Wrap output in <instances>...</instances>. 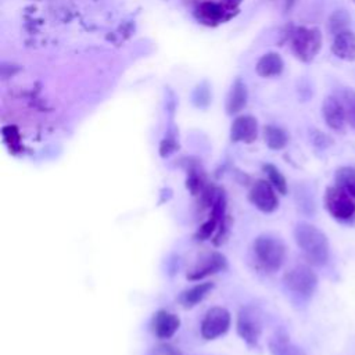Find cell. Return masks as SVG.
Here are the masks:
<instances>
[{
    "mask_svg": "<svg viewBox=\"0 0 355 355\" xmlns=\"http://www.w3.org/2000/svg\"><path fill=\"white\" fill-rule=\"evenodd\" d=\"M341 101L345 110V118L349 126L355 130V90L345 89L341 93Z\"/></svg>",
    "mask_w": 355,
    "mask_h": 355,
    "instance_id": "7402d4cb",
    "label": "cell"
},
{
    "mask_svg": "<svg viewBox=\"0 0 355 355\" xmlns=\"http://www.w3.org/2000/svg\"><path fill=\"white\" fill-rule=\"evenodd\" d=\"M284 286L294 294L311 297L318 286L316 273L306 265H297L283 276Z\"/></svg>",
    "mask_w": 355,
    "mask_h": 355,
    "instance_id": "277c9868",
    "label": "cell"
},
{
    "mask_svg": "<svg viewBox=\"0 0 355 355\" xmlns=\"http://www.w3.org/2000/svg\"><path fill=\"white\" fill-rule=\"evenodd\" d=\"M320 44L322 35L320 31L316 28H298L294 33V50L297 55L304 61H309L319 51Z\"/></svg>",
    "mask_w": 355,
    "mask_h": 355,
    "instance_id": "52a82bcc",
    "label": "cell"
},
{
    "mask_svg": "<svg viewBox=\"0 0 355 355\" xmlns=\"http://www.w3.org/2000/svg\"><path fill=\"white\" fill-rule=\"evenodd\" d=\"M257 137V121L251 116H240L232 125V140L251 143Z\"/></svg>",
    "mask_w": 355,
    "mask_h": 355,
    "instance_id": "4fadbf2b",
    "label": "cell"
},
{
    "mask_svg": "<svg viewBox=\"0 0 355 355\" xmlns=\"http://www.w3.org/2000/svg\"><path fill=\"white\" fill-rule=\"evenodd\" d=\"M269 351L272 355H306L305 351L293 344L286 334H277L269 341Z\"/></svg>",
    "mask_w": 355,
    "mask_h": 355,
    "instance_id": "9a60e30c",
    "label": "cell"
},
{
    "mask_svg": "<svg viewBox=\"0 0 355 355\" xmlns=\"http://www.w3.org/2000/svg\"><path fill=\"white\" fill-rule=\"evenodd\" d=\"M230 327V313L226 308L214 306L207 311L201 322V336L205 340H215L223 336Z\"/></svg>",
    "mask_w": 355,
    "mask_h": 355,
    "instance_id": "8992f818",
    "label": "cell"
},
{
    "mask_svg": "<svg viewBox=\"0 0 355 355\" xmlns=\"http://www.w3.org/2000/svg\"><path fill=\"white\" fill-rule=\"evenodd\" d=\"M254 254L258 263L268 272H276L284 262V243L270 234H261L254 241Z\"/></svg>",
    "mask_w": 355,
    "mask_h": 355,
    "instance_id": "7a4b0ae2",
    "label": "cell"
},
{
    "mask_svg": "<svg viewBox=\"0 0 355 355\" xmlns=\"http://www.w3.org/2000/svg\"><path fill=\"white\" fill-rule=\"evenodd\" d=\"M351 22V15L345 10H336L329 18V31L333 35H337L345 29Z\"/></svg>",
    "mask_w": 355,
    "mask_h": 355,
    "instance_id": "ffe728a7",
    "label": "cell"
},
{
    "mask_svg": "<svg viewBox=\"0 0 355 355\" xmlns=\"http://www.w3.org/2000/svg\"><path fill=\"white\" fill-rule=\"evenodd\" d=\"M244 104H245V94L243 92L240 94H237V90H234L233 96L229 98V104H227L229 112L239 111Z\"/></svg>",
    "mask_w": 355,
    "mask_h": 355,
    "instance_id": "603a6c76",
    "label": "cell"
},
{
    "mask_svg": "<svg viewBox=\"0 0 355 355\" xmlns=\"http://www.w3.org/2000/svg\"><path fill=\"white\" fill-rule=\"evenodd\" d=\"M295 200H297L298 208L302 214H305V215H313L315 214V201H313L312 193L306 187H304V186L297 187Z\"/></svg>",
    "mask_w": 355,
    "mask_h": 355,
    "instance_id": "44dd1931",
    "label": "cell"
},
{
    "mask_svg": "<svg viewBox=\"0 0 355 355\" xmlns=\"http://www.w3.org/2000/svg\"><path fill=\"white\" fill-rule=\"evenodd\" d=\"M227 268V261L220 252H208L202 255L198 262L187 272L189 280H201L207 276L222 272Z\"/></svg>",
    "mask_w": 355,
    "mask_h": 355,
    "instance_id": "9c48e42d",
    "label": "cell"
},
{
    "mask_svg": "<svg viewBox=\"0 0 355 355\" xmlns=\"http://www.w3.org/2000/svg\"><path fill=\"white\" fill-rule=\"evenodd\" d=\"M312 143H313L315 147H318V148H327V147L333 143V140H331L330 136L324 135L323 132L315 130V132L312 133Z\"/></svg>",
    "mask_w": 355,
    "mask_h": 355,
    "instance_id": "cb8c5ba5",
    "label": "cell"
},
{
    "mask_svg": "<svg viewBox=\"0 0 355 355\" xmlns=\"http://www.w3.org/2000/svg\"><path fill=\"white\" fill-rule=\"evenodd\" d=\"M263 171L268 176L269 183L275 187V190L280 194H286L287 193V180H286L284 175L272 164L263 165Z\"/></svg>",
    "mask_w": 355,
    "mask_h": 355,
    "instance_id": "d6986e66",
    "label": "cell"
},
{
    "mask_svg": "<svg viewBox=\"0 0 355 355\" xmlns=\"http://www.w3.org/2000/svg\"><path fill=\"white\" fill-rule=\"evenodd\" d=\"M283 69V61L277 54H268L261 58L258 64V72L262 76H273L280 73Z\"/></svg>",
    "mask_w": 355,
    "mask_h": 355,
    "instance_id": "e0dca14e",
    "label": "cell"
},
{
    "mask_svg": "<svg viewBox=\"0 0 355 355\" xmlns=\"http://www.w3.org/2000/svg\"><path fill=\"white\" fill-rule=\"evenodd\" d=\"M155 349L157 355H183L178 348L171 344H159Z\"/></svg>",
    "mask_w": 355,
    "mask_h": 355,
    "instance_id": "d4e9b609",
    "label": "cell"
},
{
    "mask_svg": "<svg viewBox=\"0 0 355 355\" xmlns=\"http://www.w3.org/2000/svg\"><path fill=\"white\" fill-rule=\"evenodd\" d=\"M294 239L309 263L315 266L326 265L330 248L329 240L320 229L306 222H298L294 227Z\"/></svg>",
    "mask_w": 355,
    "mask_h": 355,
    "instance_id": "6da1fadb",
    "label": "cell"
},
{
    "mask_svg": "<svg viewBox=\"0 0 355 355\" xmlns=\"http://www.w3.org/2000/svg\"><path fill=\"white\" fill-rule=\"evenodd\" d=\"M180 319L168 311H158L151 319V330L158 338H171L179 329Z\"/></svg>",
    "mask_w": 355,
    "mask_h": 355,
    "instance_id": "8fae6325",
    "label": "cell"
},
{
    "mask_svg": "<svg viewBox=\"0 0 355 355\" xmlns=\"http://www.w3.org/2000/svg\"><path fill=\"white\" fill-rule=\"evenodd\" d=\"M331 51L336 57L344 61L355 60V33L349 29H345L334 35L331 43Z\"/></svg>",
    "mask_w": 355,
    "mask_h": 355,
    "instance_id": "7c38bea8",
    "label": "cell"
},
{
    "mask_svg": "<svg viewBox=\"0 0 355 355\" xmlns=\"http://www.w3.org/2000/svg\"><path fill=\"white\" fill-rule=\"evenodd\" d=\"M334 186L355 198V168L348 165L340 166L334 173Z\"/></svg>",
    "mask_w": 355,
    "mask_h": 355,
    "instance_id": "2e32d148",
    "label": "cell"
},
{
    "mask_svg": "<svg viewBox=\"0 0 355 355\" xmlns=\"http://www.w3.org/2000/svg\"><path fill=\"white\" fill-rule=\"evenodd\" d=\"M214 288V284L209 282H204V283H197L193 287L182 291V294L179 295V302L184 306V308H191L194 305H197L198 302H201L208 293Z\"/></svg>",
    "mask_w": 355,
    "mask_h": 355,
    "instance_id": "5bb4252c",
    "label": "cell"
},
{
    "mask_svg": "<svg viewBox=\"0 0 355 355\" xmlns=\"http://www.w3.org/2000/svg\"><path fill=\"white\" fill-rule=\"evenodd\" d=\"M322 115L326 125L333 130H343L347 122L343 101L334 96H329L324 98L322 105Z\"/></svg>",
    "mask_w": 355,
    "mask_h": 355,
    "instance_id": "30bf717a",
    "label": "cell"
},
{
    "mask_svg": "<svg viewBox=\"0 0 355 355\" xmlns=\"http://www.w3.org/2000/svg\"><path fill=\"white\" fill-rule=\"evenodd\" d=\"M248 197L252 205H255V208L266 214L273 212L279 207V198L276 196V190L269 183V180L259 179L254 182Z\"/></svg>",
    "mask_w": 355,
    "mask_h": 355,
    "instance_id": "ba28073f",
    "label": "cell"
},
{
    "mask_svg": "<svg viewBox=\"0 0 355 355\" xmlns=\"http://www.w3.org/2000/svg\"><path fill=\"white\" fill-rule=\"evenodd\" d=\"M237 333L248 344L257 345L262 333V315L259 308L245 305L237 315Z\"/></svg>",
    "mask_w": 355,
    "mask_h": 355,
    "instance_id": "5b68a950",
    "label": "cell"
},
{
    "mask_svg": "<svg viewBox=\"0 0 355 355\" xmlns=\"http://www.w3.org/2000/svg\"><path fill=\"white\" fill-rule=\"evenodd\" d=\"M326 211L340 222H352L355 219V198L337 186H329L324 191Z\"/></svg>",
    "mask_w": 355,
    "mask_h": 355,
    "instance_id": "3957f363",
    "label": "cell"
},
{
    "mask_svg": "<svg viewBox=\"0 0 355 355\" xmlns=\"http://www.w3.org/2000/svg\"><path fill=\"white\" fill-rule=\"evenodd\" d=\"M287 135L283 129L277 126H266L265 128V141L272 150H280L287 144Z\"/></svg>",
    "mask_w": 355,
    "mask_h": 355,
    "instance_id": "ac0fdd59",
    "label": "cell"
}]
</instances>
